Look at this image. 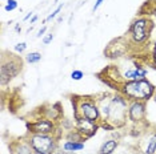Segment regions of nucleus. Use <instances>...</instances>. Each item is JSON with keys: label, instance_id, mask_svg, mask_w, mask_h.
I'll list each match as a JSON object with an SVG mask.
<instances>
[{"label": "nucleus", "instance_id": "20e7f679", "mask_svg": "<svg viewBox=\"0 0 156 154\" xmlns=\"http://www.w3.org/2000/svg\"><path fill=\"white\" fill-rule=\"evenodd\" d=\"M127 108L128 102L124 96H115L111 101V109L107 122L112 124V126H122L127 120Z\"/></svg>", "mask_w": 156, "mask_h": 154}, {"label": "nucleus", "instance_id": "4be33fe9", "mask_svg": "<svg viewBox=\"0 0 156 154\" xmlns=\"http://www.w3.org/2000/svg\"><path fill=\"white\" fill-rule=\"evenodd\" d=\"M45 31H47V27H43V28H41V29H40V31H39L37 36H39V37H40V36H43V35H44V32H45Z\"/></svg>", "mask_w": 156, "mask_h": 154}, {"label": "nucleus", "instance_id": "5701e85b", "mask_svg": "<svg viewBox=\"0 0 156 154\" xmlns=\"http://www.w3.org/2000/svg\"><path fill=\"white\" fill-rule=\"evenodd\" d=\"M36 20H37V16H36V15H35V16L32 17V20H31V24H34L35 22H36Z\"/></svg>", "mask_w": 156, "mask_h": 154}, {"label": "nucleus", "instance_id": "0eeeda50", "mask_svg": "<svg viewBox=\"0 0 156 154\" xmlns=\"http://www.w3.org/2000/svg\"><path fill=\"white\" fill-rule=\"evenodd\" d=\"M27 128L34 134H49L55 132V125L49 118H40L32 124H27Z\"/></svg>", "mask_w": 156, "mask_h": 154}, {"label": "nucleus", "instance_id": "aec40b11", "mask_svg": "<svg viewBox=\"0 0 156 154\" xmlns=\"http://www.w3.org/2000/svg\"><path fill=\"white\" fill-rule=\"evenodd\" d=\"M52 38H54V35H47V36H45L44 38H43V43L44 44H49V43H51V41H52Z\"/></svg>", "mask_w": 156, "mask_h": 154}, {"label": "nucleus", "instance_id": "2eb2a0df", "mask_svg": "<svg viewBox=\"0 0 156 154\" xmlns=\"http://www.w3.org/2000/svg\"><path fill=\"white\" fill-rule=\"evenodd\" d=\"M156 152V134L152 136L151 139L148 141V146H147V154H155Z\"/></svg>", "mask_w": 156, "mask_h": 154}, {"label": "nucleus", "instance_id": "1a4fd4ad", "mask_svg": "<svg viewBox=\"0 0 156 154\" xmlns=\"http://www.w3.org/2000/svg\"><path fill=\"white\" fill-rule=\"evenodd\" d=\"M144 104L140 102V101H133L128 108V118L132 122L140 121L144 117Z\"/></svg>", "mask_w": 156, "mask_h": 154}, {"label": "nucleus", "instance_id": "bb28decb", "mask_svg": "<svg viewBox=\"0 0 156 154\" xmlns=\"http://www.w3.org/2000/svg\"><path fill=\"white\" fill-rule=\"evenodd\" d=\"M155 53H156V44H155Z\"/></svg>", "mask_w": 156, "mask_h": 154}, {"label": "nucleus", "instance_id": "9d476101", "mask_svg": "<svg viewBox=\"0 0 156 154\" xmlns=\"http://www.w3.org/2000/svg\"><path fill=\"white\" fill-rule=\"evenodd\" d=\"M145 75H147V71L143 69L141 66H137L135 69H129L124 73V79L129 80V81H136V80H144Z\"/></svg>", "mask_w": 156, "mask_h": 154}, {"label": "nucleus", "instance_id": "f8f14e48", "mask_svg": "<svg viewBox=\"0 0 156 154\" xmlns=\"http://www.w3.org/2000/svg\"><path fill=\"white\" fill-rule=\"evenodd\" d=\"M32 150L34 149L31 145L20 142V143H16V148L12 149V153L13 154H32Z\"/></svg>", "mask_w": 156, "mask_h": 154}, {"label": "nucleus", "instance_id": "a878e982", "mask_svg": "<svg viewBox=\"0 0 156 154\" xmlns=\"http://www.w3.org/2000/svg\"><path fill=\"white\" fill-rule=\"evenodd\" d=\"M154 13H155V16H156V9H154Z\"/></svg>", "mask_w": 156, "mask_h": 154}, {"label": "nucleus", "instance_id": "412c9836", "mask_svg": "<svg viewBox=\"0 0 156 154\" xmlns=\"http://www.w3.org/2000/svg\"><path fill=\"white\" fill-rule=\"evenodd\" d=\"M103 2H104V0H96V3H95V5H94V12L96 11V9L99 8V7L101 5V3H103Z\"/></svg>", "mask_w": 156, "mask_h": 154}, {"label": "nucleus", "instance_id": "39448f33", "mask_svg": "<svg viewBox=\"0 0 156 154\" xmlns=\"http://www.w3.org/2000/svg\"><path fill=\"white\" fill-rule=\"evenodd\" d=\"M30 145L37 154H52L55 150L56 141L54 137L48 134H34L30 138Z\"/></svg>", "mask_w": 156, "mask_h": 154}, {"label": "nucleus", "instance_id": "7ed1b4c3", "mask_svg": "<svg viewBox=\"0 0 156 154\" xmlns=\"http://www.w3.org/2000/svg\"><path fill=\"white\" fill-rule=\"evenodd\" d=\"M23 68V61L19 56L9 53L8 56H3L2 66H0V77H2V84L9 82L15 76L20 73Z\"/></svg>", "mask_w": 156, "mask_h": 154}, {"label": "nucleus", "instance_id": "6e6552de", "mask_svg": "<svg viewBox=\"0 0 156 154\" xmlns=\"http://www.w3.org/2000/svg\"><path fill=\"white\" fill-rule=\"evenodd\" d=\"M96 129H98V125L96 122L94 121H90L87 118H77L76 120V130L79 132V134L84 138H88L91 136H94L96 133Z\"/></svg>", "mask_w": 156, "mask_h": 154}, {"label": "nucleus", "instance_id": "dca6fc26", "mask_svg": "<svg viewBox=\"0 0 156 154\" xmlns=\"http://www.w3.org/2000/svg\"><path fill=\"white\" fill-rule=\"evenodd\" d=\"M16 8H17V2H16V0H8V2H7V4H5V7H4V9L7 12L15 11Z\"/></svg>", "mask_w": 156, "mask_h": 154}, {"label": "nucleus", "instance_id": "b1692460", "mask_svg": "<svg viewBox=\"0 0 156 154\" xmlns=\"http://www.w3.org/2000/svg\"><path fill=\"white\" fill-rule=\"evenodd\" d=\"M154 60H155V64H156V53L154 55Z\"/></svg>", "mask_w": 156, "mask_h": 154}, {"label": "nucleus", "instance_id": "6ab92c4d", "mask_svg": "<svg viewBox=\"0 0 156 154\" xmlns=\"http://www.w3.org/2000/svg\"><path fill=\"white\" fill-rule=\"evenodd\" d=\"M26 48H27V44L26 43H20V44H16L15 45V51L16 52H20V53L26 51Z\"/></svg>", "mask_w": 156, "mask_h": 154}, {"label": "nucleus", "instance_id": "4468645a", "mask_svg": "<svg viewBox=\"0 0 156 154\" xmlns=\"http://www.w3.org/2000/svg\"><path fill=\"white\" fill-rule=\"evenodd\" d=\"M26 60L28 62H31V64H35V62H39L41 60V55L39 52H31V53H28L26 56Z\"/></svg>", "mask_w": 156, "mask_h": 154}, {"label": "nucleus", "instance_id": "9b49d317", "mask_svg": "<svg viewBox=\"0 0 156 154\" xmlns=\"http://www.w3.org/2000/svg\"><path fill=\"white\" fill-rule=\"evenodd\" d=\"M116 148H118V141H115V139H108V141H105L103 143L99 154H112Z\"/></svg>", "mask_w": 156, "mask_h": 154}, {"label": "nucleus", "instance_id": "423d86ee", "mask_svg": "<svg viewBox=\"0 0 156 154\" xmlns=\"http://www.w3.org/2000/svg\"><path fill=\"white\" fill-rule=\"evenodd\" d=\"M152 23L147 19H139L136 22H133V24L129 28L131 37L135 43H141L145 38L150 36V31H151Z\"/></svg>", "mask_w": 156, "mask_h": 154}, {"label": "nucleus", "instance_id": "c85d7f7f", "mask_svg": "<svg viewBox=\"0 0 156 154\" xmlns=\"http://www.w3.org/2000/svg\"><path fill=\"white\" fill-rule=\"evenodd\" d=\"M151 2H156V0H151Z\"/></svg>", "mask_w": 156, "mask_h": 154}, {"label": "nucleus", "instance_id": "f03ea898", "mask_svg": "<svg viewBox=\"0 0 156 154\" xmlns=\"http://www.w3.org/2000/svg\"><path fill=\"white\" fill-rule=\"evenodd\" d=\"M72 104H73V109H75V120L77 118H87L90 121L98 122L99 117H100V112L96 105V101L87 99L84 97V100L79 99H73L72 97Z\"/></svg>", "mask_w": 156, "mask_h": 154}, {"label": "nucleus", "instance_id": "393cba45", "mask_svg": "<svg viewBox=\"0 0 156 154\" xmlns=\"http://www.w3.org/2000/svg\"><path fill=\"white\" fill-rule=\"evenodd\" d=\"M66 154H73V152H66Z\"/></svg>", "mask_w": 156, "mask_h": 154}, {"label": "nucleus", "instance_id": "ddd939ff", "mask_svg": "<svg viewBox=\"0 0 156 154\" xmlns=\"http://www.w3.org/2000/svg\"><path fill=\"white\" fill-rule=\"evenodd\" d=\"M63 149L66 152H77V150L84 149V143L83 142H77V141H67L63 145Z\"/></svg>", "mask_w": 156, "mask_h": 154}, {"label": "nucleus", "instance_id": "f257e3e1", "mask_svg": "<svg viewBox=\"0 0 156 154\" xmlns=\"http://www.w3.org/2000/svg\"><path fill=\"white\" fill-rule=\"evenodd\" d=\"M120 92L124 97L132 101H144L148 100L154 93V85L147 80H136V81H127L123 84Z\"/></svg>", "mask_w": 156, "mask_h": 154}, {"label": "nucleus", "instance_id": "f3484780", "mask_svg": "<svg viewBox=\"0 0 156 154\" xmlns=\"http://www.w3.org/2000/svg\"><path fill=\"white\" fill-rule=\"evenodd\" d=\"M83 72L81 71H73L72 73H71V77H72V80H76V81H79V80L83 79Z\"/></svg>", "mask_w": 156, "mask_h": 154}, {"label": "nucleus", "instance_id": "cd10ccee", "mask_svg": "<svg viewBox=\"0 0 156 154\" xmlns=\"http://www.w3.org/2000/svg\"><path fill=\"white\" fill-rule=\"evenodd\" d=\"M155 102H156V94H155Z\"/></svg>", "mask_w": 156, "mask_h": 154}, {"label": "nucleus", "instance_id": "a211bd4d", "mask_svg": "<svg viewBox=\"0 0 156 154\" xmlns=\"http://www.w3.org/2000/svg\"><path fill=\"white\" fill-rule=\"evenodd\" d=\"M62 8H63V5H59V7H58V8H56V9H55V11H54V12H52V13H51V15H49V16L47 17V19H45V22H48V20H52V19H54V17H56V16H58V13L60 12V9H62Z\"/></svg>", "mask_w": 156, "mask_h": 154}]
</instances>
